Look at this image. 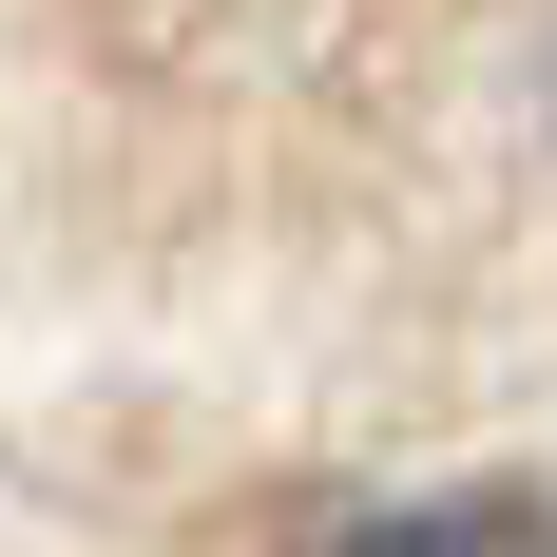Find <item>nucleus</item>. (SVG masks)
Instances as JSON below:
<instances>
[{
    "label": "nucleus",
    "instance_id": "1",
    "mask_svg": "<svg viewBox=\"0 0 557 557\" xmlns=\"http://www.w3.org/2000/svg\"><path fill=\"white\" fill-rule=\"evenodd\" d=\"M327 557H557L539 481H461V500H404V519H346Z\"/></svg>",
    "mask_w": 557,
    "mask_h": 557
}]
</instances>
